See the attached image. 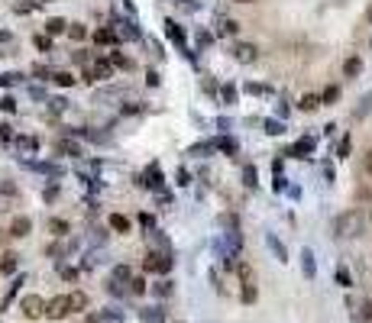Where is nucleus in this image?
<instances>
[{
	"label": "nucleus",
	"mask_w": 372,
	"mask_h": 323,
	"mask_svg": "<svg viewBox=\"0 0 372 323\" xmlns=\"http://www.w3.org/2000/svg\"><path fill=\"white\" fill-rule=\"evenodd\" d=\"M32 230V223H29V216H16L13 220V226H10V236H16V239H23L26 233Z\"/></svg>",
	"instance_id": "nucleus-5"
},
{
	"label": "nucleus",
	"mask_w": 372,
	"mask_h": 323,
	"mask_svg": "<svg viewBox=\"0 0 372 323\" xmlns=\"http://www.w3.org/2000/svg\"><path fill=\"white\" fill-rule=\"evenodd\" d=\"M55 81H58L62 87H68L71 81H75V78H71V71H58V75H55Z\"/></svg>",
	"instance_id": "nucleus-23"
},
{
	"label": "nucleus",
	"mask_w": 372,
	"mask_h": 323,
	"mask_svg": "<svg viewBox=\"0 0 372 323\" xmlns=\"http://www.w3.org/2000/svg\"><path fill=\"white\" fill-rule=\"evenodd\" d=\"M320 104H324V100H320L317 94H304V97H301V104H298V107H301V110H317Z\"/></svg>",
	"instance_id": "nucleus-8"
},
{
	"label": "nucleus",
	"mask_w": 372,
	"mask_h": 323,
	"mask_svg": "<svg viewBox=\"0 0 372 323\" xmlns=\"http://www.w3.org/2000/svg\"><path fill=\"white\" fill-rule=\"evenodd\" d=\"M94 39H97L101 46H110V42L116 39V32H114V29H97V32H94Z\"/></svg>",
	"instance_id": "nucleus-12"
},
{
	"label": "nucleus",
	"mask_w": 372,
	"mask_h": 323,
	"mask_svg": "<svg viewBox=\"0 0 372 323\" xmlns=\"http://www.w3.org/2000/svg\"><path fill=\"white\" fill-rule=\"evenodd\" d=\"M359 71H363V58H346V65H343V75H346V78H356Z\"/></svg>",
	"instance_id": "nucleus-7"
},
{
	"label": "nucleus",
	"mask_w": 372,
	"mask_h": 323,
	"mask_svg": "<svg viewBox=\"0 0 372 323\" xmlns=\"http://www.w3.org/2000/svg\"><path fill=\"white\" fill-rule=\"evenodd\" d=\"M366 171H369V178H372V149L366 152Z\"/></svg>",
	"instance_id": "nucleus-30"
},
{
	"label": "nucleus",
	"mask_w": 372,
	"mask_h": 323,
	"mask_svg": "<svg viewBox=\"0 0 372 323\" xmlns=\"http://www.w3.org/2000/svg\"><path fill=\"white\" fill-rule=\"evenodd\" d=\"M0 271H3V275H13L16 271V255L13 252H7L3 259H0Z\"/></svg>",
	"instance_id": "nucleus-9"
},
{
	"label": "nucleus",
	"mask_w": 372,
	"mask_h": 323,
	"mask_svg": "<svg viewBox=\"0 0 372 323\" xmlns=\"http://www.w3.org/2000/svg\"><path fill=\"white\" fill-rule=\"evenodd\" d=\"M236 3H249V0H236Z\"/></svg>",
	"instance_id": "nucleus-32"
},
{
	"label": "nucleus",
	"mask_w": 372,
	"mask_h": 323,
	"mask_svg": "<svg viewBox=\"0 0 372 323\" xmlns=\"http://www.w3.org/2000/svg\"><path fill=\"white\" fill-rule=\"evenodd\" d=\"M236 58L240 62H253L256 58V46H236Z\"/></svg>",
	"instance_id": "nucleus-11"
},
{
	"label": "nucleus",
	"mask_w": 372,
	"mask_h": 323,
	"mask_svg": "<svg viewBox=\"0 0 372 323\" xmlns=\"http://www.w3.org/2000/svg\"><path fill=\"white\" fill-rule=\"evenodd\" d=\"M71 314V294H58L46 304V317L49 320H62V317Z\"/></svg>",
	"instance_id": "nucleus-2"
},
{
	"label": "nucleus",
	"mask_w": 372,
	"mask_h": 323,
	"mask_svg": "<svg viewBox=\"0 0 372 323\" xmlns=\"http://www.w3.org/2000/svg\"><path fill=\"white\" fill-rule=\"evenodd\" d=\"M356 320H359V323H369V320H372V304H369V300H359Z\"/></svg>",
	"instance_id": "nucleus-10"
},
{
	"label": "nucleus",
	"mask_w": 372,
	"mask_h": 323,
	"mask_svg": "<svg viewBox=\"0 0 372 323\" xmlns=\"http://www.w3.org/2000/svg\"><path fill=\"white\" fill-rule=\"evenodd\" d=\"M46 29H49V36H55V32H62V29H65V23H62V20H49Z\"/></svg>",
	"instance_id": "nucleus-19"
},
{
	"label": "nucleus",
	"mask_w": 372,
	"mask_h": 323,
	"mask_svg": "<svg viewBox=\"0 0 372 323\" xmlns=\"http://www.w3.org/2000/svg\"><path fill=\"white\" fill-rule=\"evenodd\" d=\"M71 39H85V26H71Z\"/></svg>",
	"instance_id": "nucleus-29"
},
{
	"label": "nucleus",
	"mask_w": 372,
	"mask_h": 323,
	"mask_svg": "<svg viewBox=\"0 0 372 323\" xmlns=\"http://www.w3.org/2000/svg\"><path fill=\"white\" fill-rule=\"evenodd\" d=\"M369 110H372V94H369V97H366L363 104H359V107H356V116H366V113H369Z\"/></svg>",
	"instance_id": "nucleus-22"
},
{
	"label": "nucleus",
	"mask_w": 372,
	"mask_h": 323,
	"mask_svg": "<svg viewBox=\"0 0 372 323\" xmlns=\"http://www.w3.org/2000/svg\"><path fill=\"white\" fill-rule=\"evenodd\" d=\"M304 275H314V255H311V252H304Z\"/></svg>",
	"instance_id": "nucleus-25"
},
{
	"label": "nucleus",
	"mask_w": 372,
	"mask_h": 323,
	"mask_svg": "<svg viewBox=\"0 0 372 323\" xmlns=\"http://www.w3.org/2000/svg\"><path fill=\"white\" fill-rule=\"evenodd\" d=\"M20 310H23V317L36 320V317H42V314H46V300L39 297V294H26V297L20 300Z\"/></svg>",
	"instance_id": "nucleus-4"
},
{
	"label": "nucleus",
	"mask_w": 372,
	"mask_h": 323,
	"mask_svg": "<svg viewBox=\"0 0 372 323\" xmlns=\"http://www.w3.org/2000/svg\"><path fill=\"white\" fill-rule=\"evenodd\" d=\"M337 281H340L343 288H349V285H353V278H349V271H346V269H337Z\"/></svg>",
	"instance_id": "nucleus-20"
},
{
	"label": "nucleus",
	"mask_w": 372,
	"mask_h": 323,
	"mask_svg": "<svg viewBox=\"0 0 372 323\" xmlns=\"http://www.w3.org/2000/svg\"><path fill=\"white\" fill-rule=\"evenodd\" d=\"M256 300V288L253 285H243V304H253Z\"/></svg>",
	"instance_id": "nucleus-17"
},
{
	"label": "nucleus",
	"mask_w": 372,
	"mask_h": 323,
	"mask_svg": "<svg viewBox=\"0 0 372 323\" xmlns=\"http://www.w3.org/2000/svg\"><path fill=\"white\" fill-rule=\"evenodd\" d=\"M114 278H116V281H130V269H126V265H116Z\"/></svg>",
	"instance_id": "nucleus-18"
},
{
	"label": "nucleus",
	"mask_w": 372,
	"mask_h": 323,
	"mask_svg": "<svg viewBox=\"0 0 372 323\" xmlns=\"http://www.w3.org/2000/svg\"><path fill=\"white\" fill-rule=\"evenodd\" d=\"M155 294H162V297H165V294H172V285H169V281H159V285H155Z\"/></svg>",
	"instance_id": "nucleus-28"
},
{
	"label": "nucleus",
	"mask_w": 372,
	"mask_h": 323,
	"mask_svg": "<svg viewBox=\"0 0 372 323\" xmlns=\"http://www.w3.org/2000/svg\"><path fill=\"white\" fill-rule=\"evenodd\" d=\"M169 36L175 39V42H185V36H181V29H178L175 23H169Z\"/></svg>",
	"instance_id": "nucleus-26"
},
{
	"label": "nucleus",
	"mask_w": 372,
	"mask_h": 323,
	"mask_svg": "<svg viewBox=\"0 0 372 323\" xmlns=\"http://www.w3.org/2000/svg\"><path fill=\"white\" fill-rule=\"evenodd\" d=\"M143 323H159V320H162V317H159V310H143Z\"/></svg>",
	"instance_id": "nucleus-21"
},
{
	"label": "nucleus",
	"mask_w": 372,
	"mask_h": 323,
	"mask_svg": "<svg viewBox=\"0 0 372 323\" xmlns=\"http://www.w3.org/2000/svg\"><path fill=\"white\" fill-rule=\"evenodd\" d=\"M97 75H101V78H107V75H110V65H107V62H101L97 68H94V78H97Z\"/></svg>",
	"instance_id": "nucleus-27"
},
{
	"label": "nucleus",
	"mask_w": 372,
	"mask_h": 323,
	"mask_svg": "<svg viewBox=\"0 0 372 323\" xmlns=\"http://www.w3.org/2000/svg\"><path fill=\"white\" fill-rule=\"evenodd\" d=\"M49 230H52L55 236H65V233H68V223H65V220H49Z\"/></svg>",
	"instance_id": "nucleus-13"
},
{
	"label": "nucleus",
	"mask_w": 372,
	"mask_h": 323,
	"mask_svg": "<svg viewBox=\"0 0 372 323\" xmlns=\"http://www.w3.org/2000/svg\"><path fill=\"white\" fill-rule=\"evenodd\" d=\"M143 269L165 275V271H172V255H169V252H146V259H143Z\"/></svg>",
	"instance_id": "nucleus-3"
},
{
	"label": "nucleus",
	"mask_w": 372,
	"mask_h": 323,
	"mask_svg": "<svg viewBox=\"0 0 372 323\" xmlns=\"http://www.w3.org/2000/svg\"><path fill=\"white\" fill-rule=\"evenodd\" d=\"M269 249H272L275 255H279V262H285V246H282V242H279L275 236H269Z\"/></svg>",
	"instance_id": "nucleus-15"
},
{
	"label": "nucleus",
	"mask_w": 372,
	"mask_h": 323,
	"mask_svg": "<svg viewBox=\"0 0 372 323\" xmlns=\"http://www.w3.org/2000/svg\"><path fill=\"white\" fill-rule=\"evenodd\" d=\"M85 307H87V297L81 291H75L71 294V310H85Z\"/></svg>",
	"instance_id": "nucleus-14"
},
{
	"label": "nucleus",
	"mask_w": 372,
	"mask_h": 323,
	"mask_svg": "<svg viewBox=\"0 0 372 323\" xmlns=\"http://www.w3.org/2000/svg\"><path fill=\"white\" fill-rule=\"evenodd\" d=\"M337 97H340V87H327V91L320 94V100H324V104H334Z\"/></svg>",
	"instance_id": "nucleus-16"
},
{
	"label": "nucleus",
	"mask_w": 372,
	"mask_h": 323,
	"mask_svg": "<svg viewBox=\"0 0 372 323\" xmlns=\"http://www.w3.org/2000/svg\"><path fill=\"white\" fill-rule=\"evenodd\" d=\"M366 20H369V23H372V3H369V10H366Z\"/></svg>",
	"instance_id": "nucleus-31"
},
{
	"label": "nucleus",
	"mask_w": 372,
	"mask_h": 323,
	"mask_svg": "<svg viewBox=\"0 0 372 323\" xmlns=\"http://www.w3.org/2000/svg\"><path fill=\"white\" fill-rule=\"evenodd\" d=\"M130 291L133 294H143V291H146V281H143V278H133V281H130Z\"/></svg>",
	"instance_id": "nucleus-24"
},
{
	"label": "nucleus",
	"mask_w": 372,
	"mask_h": 323,
	"mask_svg": "<svg viewBox=\"0 0 372 323\" xmlns=\"http://www.w3.org/2000/svg\"><path fill=\"white\" fill-rule=\"evenodd\" d=\"M363 233V214L359 210H343L334 220V236L337 239H353Z\"/></svg>",
	"instance_id": "nucleus-1"
},
{
	"label": "nucleus",
	"mask_w": 372,
	"mask_h": 323,
	"mask_svg": "<svg viewBox=\"0 0 372 323\" xmlns=\"http://www.w3.org/2000/svg\"><path fill=\"white\" fill-rule=\"evenodd\" d=\"M110 230H116V233H130V220H126L123 214H114V216H110Z\"/></svg>",
	"instance_id": "nucleus-6"
}]
</instances>
